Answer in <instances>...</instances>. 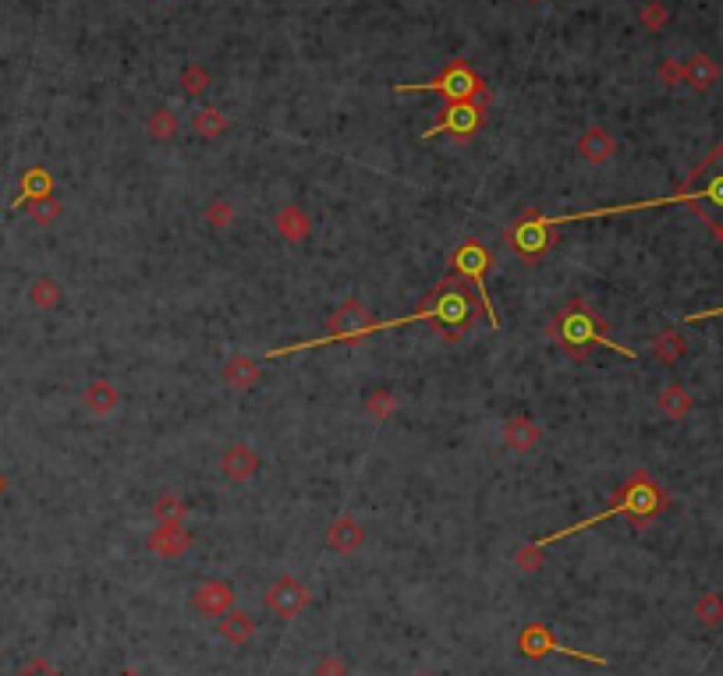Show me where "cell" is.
<instances>
[{"label": "cell", "mask_w": 723, "mask_h": 676, "mask_svg": "<svg viewBox=\"0 0 723 676\" xmlns=\"http://www.w3.org/2000/svg\"><path fill=\"white\" fill-rule=\"evenodd\" d=\"M82 404L93 411V415H110V411H117V404H121V393L117 387H110V383H93V387L86 389V397H82Z\"/></svg>", "instance_id": "19"}, {"label": "cell", "mask_w": 723, "mask_h": 676, "mask_svg": "<svg viewBox=\"0 0 723 676\" xmlns=\"http://www.w3.org/2000/svg\"><path fill=\"white\" fill-rule=\"evenodd\" d=\"M149 135H153L157 142H170V138L178 135V117H174V110L160 106V110L153 114V121H149Z\"/></svg>", "instance_id": "28"}, {"label": "cell", "mask_w": 723, "mask_h": 676, "mask_svg": "<svg viewBox=\"0 0 723 676\" xmlns=\"http://www.w3.org/2000/svg\"><path fill=\"white\" fill-rule=\"evenodd\" d=\"M29 217H33L36 224L50 227L57 217H61V202L54 198V195H43V198H33L29 202Z\"/></svg>", "instance_id": "27"}, {"label": "cell", "mask_w": 723, "mask_h": 676, "mask_svg": "<svg viewBox=\"0 0 723 676\" xmlns=\"http://www.w3.org/2000/svg\"><path fill=\"white\" fill-rule=\"evenodd\" d=\"M539 439V425L532 419H511L507 421V429H504V443L511 447V450H532V443Z\"/></svg>", "instance_id": "20"}, {"label": "cell", "mask_w": 723, "mask_h": 676, "mask_svg": "<svg viewBox=\"0 0 723 676\" xmlns=\"http://www.w3.org/2000/svg\"><path fill=\"white\" fill-rule=\"evenodd\" d=\"M483 121H486V103H475V99H461V103H447L443 110H440V121L433 125L429 131H423V138H436V135H443V131H451V135H472V131L483 128Z\"/></svg>", "instance_id": "7"}, {"label": "cell", "mask_w": 723, "mask_h": 676, "mask_svg": "<svg viewBox=\"0 0 723 676\" xmlns=\"http://www.w3.org/2000/svg\"><path fill=\"white\" fill-rule=\"evenodd\" d=\"M554 337H557L560 344H564L575 358L586 355L592 344L610 348V351H617V355H625V358H635L631 348H621L617 340H610V337H606V326L596 319V316H592V308L589 305H582V301H571V305L560 312L557 322H554Z\"/></svg>", "instance_id": "4"}, {"label": "cell", "mask_w": 723, "mask_h": 676, "mask_svg": "<svg viewBox=\"0 0 723 676\" xmlns=\"http://www.w3.org/2000/svg\"><path fill=\"white\" fill-rule=\"evenodd\" d=\"M653 351L663 365H674L677 358L688 351V340L681 337V333H674V329H667V333H659L657 340H653Z\"/></svg>", "instance_id": "24"}, {"label": "cell", "mask_w": 723, "mask_h": 676, "mask_svg": "<svg viewBox=\"0 0 723 676\" xmlns=\"http://www.w3.org/2000/svg\"><path fill=\"white\" fill-rule=\"evenodd\" d=\"M638 18H642V25H646L649 33H663V29H667V22H670V11H667V4L649 0V4L638 11Z\"/></svg>", "instance_id": "29"}, {"label": "cell", "mask_w": 723, "mask_h": 676, "mask_svg": "<svg viewBox=\"0 0 723 676\" xmlns=\"http://www.w3.org/2000/svg\"><path fill=\"white\" fill-rule=\"evenodd\" d=\"M468 319H472V301L464 298V284L461 277H443L440 288L429 294L426 301L408 316V319H394L383 322V326H372V333L387 329V326H404V322H433L447 340H458L461 333L468 329Z\"/></svg>", "instance_id": "2"}, {"label": "cell", "mask_w": 723, "mask_h": 676, "mask_svg": "<svg viewBox=\"0 0 723 676\" xmlns=\"http://www.w3.org/2000/svg\"><path fill=\"white\" fill-rule=\"evenodd\" d=\"M578 153H582V160L589 163H606L614 153H617V142H614V135L603 128H589L582 138H578Z\"/></svg>", "instance_id": "16"}, {"label": "cell", "mask_w": 723, "mask_h": 676, "mask_svg": "<svg viewBox=\"0 0 723 676\" xmlns=\"http://www.w3.org/2000/svg\"><path fill=\"white\" fill-rule=\"evenodd\" d=\"M415 676H433V673H415Z\"/></svg>", "instance_id": "42"}, {"label": "cell", "mask_w": 723, "mask_h": 676, "mask_svg": "<svg viewBox=\"0 0 723 676\" xmlns=\"http://www.w3.org/2000/svg\"><path fill=\"white\" fill-rule=\"evenodd\" d=\"M234 588L228 580H202L196 591H192V610L199 616H209V620H220L224 612L234 610Z\"/></svg>", "instance_id": "10"}, {"label": "cell", "mask_w": 723, "mask_h": 676, "mask_svg": "<svg viewBox=\"0 0 723 676\" xmlns=\"http://www.w3.org/2000/svg\"><path fill=\"white\" fill-rule=\"evenodd\" d=\"M43 195H54V181H50V174L43 170V166H33V170H25V177H22V198L18 202H33V198H43Z\"/></svg>", "instance_id": "23"}, {"label": "cell", "mask_w": 723, "mask_h": 676, "mask_svg": "<svg viewBox=\"0 0 723 676\" xmlns=\"http://www.w3.org/2000/svg\"><path fill=\"white\" fill-rule=\"evenodd\" d=\"M717 237H720V241H723V230H717Z\"/></svg>", "instance_id": "39"}, {"label": "cell", "mask_w": 723, "mask_h": 676, "mask_svg": "<svg viewBox=\"0 0 723 676\" xmlns=\"http://www.w3.org/2000/svg\"><path fill=\"white\" fill-rule=\"evenodd\" d=\"M695 616L706 623V627H717L723 620V602L717 599V595H702V602L695 606Z\"/></svg>", "instance_id": "31"}, {"label": "cell", "mask_w": 723, "mask_h": 676, "mask_svg": "<svg viewBox=\"0 0 723 676\" xmlns=\"http://www.w3.org/2000/svg\"><path fill=\"white\" fill-rule=\"evenodd\" d=\"M157 517H160V524H178L185 517V503L178 496H164V499H157Z\"/></svg>", "instance_id": "32"}, {"label": "cell", "mask_w": 723, "mask_h": 676, "mask_svg": "<svg viewBox=\"0 0 723 676\" xmlns=\"http://www.w3.org/2000/svg\"><path fill=\"white\" fill-rule=\"evenodd\" d=\"M362 539H365V531H362L359 520H351V517H337L333 524L327 528V546L333 552H355L362 546Z\"/></svg>", "instance_id": "15"}, {"label": "cell", "mask_w": 723, "mask_h": 676, "mask_svg": "<svg viewBox=\"0 0 723 676\" xmlns=\"http://www.w3.org/2000/svg\"><path fill=\"white\" fill-rule=\"evenodd\" d=\"M0 492H4V479H0Z\"/></svg>", "instance_id": "41"}, {"label": "cell", "mask_w": 723, "mask_h": 676, "mask_svg": "<svg viewBox=\"0 0 723 676\" xmlns=\"http://www.w3.org/2000/svg\"><path fill=\"white\" fill-rule=\"evenodd\" d=\"M685 82H688L695 93H709L720 82V65L709 54H691L688 61H685Z\"/></svg>", "instance_id": "14"}, {"label": "cell", "mask_w": 723, "mask_h": 676, "mask_svg": "<svg viewBox=\"0 0 723 676\" xmlns=\"http://www.w3.org/2000/svg\"><path fill=\"white\" fill-rule=\"evenodd\" d=\"M29 301H33L36 308H43V312H50V308H57L61 305V288H57V280H50V277H39L29 290Z\"/></svg>", "instance_id": "25"}, {"label": "cell", "mask_w": 723, "mask_h": 676, "mask_svg": "<svg viewBox=\"0 0 723 676\" xmlns=\"http://www.w3.org/2000/svg\"><path fill=\"white\" fill-rule=\"evenodd\" d=\"M365 408H369V415H376V419H387V415L394 411V397H391L387 389H376V393L365 400Z\"/></svg>", "instance_id": "33"}, {"label": "cell", "mask_w": 723, "mask_h": 676, "mask_svg": "<svg viewBox=\"0 0 723 676\" xmlns=\"http://www.w3.org/2000/svg\"><path fill=\"white\" fill-rule=\"evenodd\" d=\"M224 379L234 389H249L260 383V368H256L252 358H230L228 365H224Z\"/></svg>", "instance_id": "21"}, {"label": "cell", "mask_w": 723, "mask_h": 676, "mask_svg": "<svg viewBox=\"0 0 723 676\" xmlns=\"http://www.w3.org/2000/svg\"><path fill=\"white\" fill-rule=\"evenodd\" d=\"M657 404H659V411H663L667 419H674V421L688 419V411H691V397H688V389L681 387V383H670V387L659 389Z\"/></svg>", "instance_id": "18"}, {"label": "cell", "mask_w": 723, "mask_h": 676, "mask_svg": "<svg viewBox=\"0 0 723 676\" xmlns=\"http://www.w3.org/2000/svg\"><path fill=\"white\" fill-rule=\"evenodd\" d=\"M518 648L532 655V659H543V655H550V651H557V655H571V659H582V662H596V666H606V659H596L589 651H571V648H564L550 638V631L543 627V623H532L522 631V638H518Z\"/></svg>", "instance_id": "9"}, {"label": "cell", "mask_w": 723, "mask_h": 676, "mask_svg": "<svg viewBox=\"0 0 723 676\" xmlns=\"http://www.w3.org/2000/svg\"><path fill=\"white\" fill-rule=\"evenodd\" d=\"M15 676H61V673H57V670H54L50 662H43V659H33V662H29L25 670H18Z\"/></svg>", "instance_id": "37"}, {"label": "cell", "mask_w": 723, "mask_h": 676, "mask_svg": "<svg viewBox=\"0 0 723 676\" xmlns=\"http://www.w3.org/2000/svg\"><path fill=\"white\" fill-rule=\"evenodd\" d=\"M528 4H543V0H528Z\"/></svg>", "instance_id": "40"}, {"label": "cell", "mask_w": 723, "mask_h": 676, "mask_svg": "<svg viewBox=\"0 0 723 676\" xmlns=\"http://www.w3.org/2000/svg\"><path fill=\"white\" fill-rule=\"evenodd\" d=\"M196 135H202V138H217L220 131L228 128V117L220 114V110H213V106H206V110H199L196 114Z\"/></svg>", "instance_id": "26"}, {"label": "cell", "mask_w": 723, "mask_h": 676, "mask_svg": "<svg viewBox=\"0 0 723 676\" xmlns=\"http://www.w3.org/2000/svg\"><path fill=\"white\" fill-rule=\"evenodd\" d=\"M490 262H494V256H490L483 245H475V241L461 245L458 252H454V277H464L472 288L479 290V305H483V312H490V322L496 326L494 305H490V294H486V284H483V280H486Z\"/></svg>", "instance_id": "6"}, {"label": "cell", "mask_w": 723, "mask_h": 676, "mask_svg": "<svg viewBox=\"0 0 723 676\" xmlns=\"http://www.w3.org/2000/svg\"><path fill=\"white\" fill-rule=\"evenodd\" d=\"M667 202H688L691 209L713 227V234L723 230V142L691 170L688 185Z\"/></svg>", "instance_id": "3"}, {"label": "cell", "mask_w": 723, "mask_h": 676, "mask_svg": "<svg viewBox=\"0 0 723 676\" xmlns=\"http://www.w3.org/2000/svg\"><path fill=\"white\" fill-rule=\"evenodd\" d=\"M217 631H220V638L230 644H249L256 638V620L249 616V612L241 610H230L220 616V623H217Z\"/></svg>", "instance_id": "17"}, {"label": "cell", "mask_w": 723, "mask_h": 676, "mask_svg": "<svg viewBox=\"0 0 723 676\" xmlns=\"http://www.w3.org/2000/svg\"><path fill=\"white\" fill-rule=\"evenodd\" d=\"M121 676H142V673H135V670H125V673H121Z\"/></svg>", "instance_id": "38"}, {"label": "cell", "mask_w": 723, "mask_h": 676, "mask_svg": "<svg viewBox=\"0 0 723 676\" xmlns=\"http://www.w3.org/2000/svg\"><path fill=\"white\" fill-rule=\"evenodd\" d=\"M188 546H192V535H188L181 524H160V528L149 535V549H153L157 556H164V560L181 556Z\"/></svg>", "instance_id": "13"}, {"label": "cell", "mask_w": 723, "mask_h": 676, "mask_svg": "<svg viewBox=\"0 0 723 676\" xmlns=\"http://www.w3.org/2000/svg\"><path fill=\"white\" fill-rule=\"evenodd\" d=\"M316 676H344V662H341L337 655H327V659H320Z\"/></svg>", "instance_id": "36"}, {"label": "cell", "mask_w": 723, "mask_h": 676, "mask_svg": "<svg viewBox=\"0 0 723 676\" xmlns=\"http://www.w3.org/2000/svg\"><path fill=\"white\" fill-rule=\"evenodd\" d=\"M511 245L522 252L525 258H539L550 248V224L546 217H535L532 224H518L511 234Z\"/></svg>", "instance_id": "11"}, {"label": "cell", "mask_w": 723, "mask_h": 676, "mask_svg": "<svg viewBox=\"0 0 723 676\" xmlns=\"http://www.w3.org/2000/svg\"><path fill=\"white\" fill-rule=\"evenodd\" d=\"M659 82L663 86H681L685 82V65L681 61H663L659 65Z\"/></svg>", "instance_id": "34"}, {"label": "cell", "mask_w": 723, "mask_h": 676, "mask_svg": "<svg viewBox=\"0 0 723 676\" xmlns=\"http://www.w3.org/2000/svg\"><path fill=\"white\" fill-rule=\"evenodd\" d=\"M206 220H209V227H228L230 224V206L228 202H213V206L206 209Z\"/></svg>", "instance_id": "35"}, {"label": "cell", "mask_w": 723, "mask_h": 676, "mask_svg": "<svg viewBox=\"0 0 723 676\" xmlns=\"http://www.w3.org/2000/svg\"><path fill=\"white\" fill-rule=\"evenodd\" d=\"M397 93H401V96H404V93H436V96H443L447 103H461V99H475V96L486 99V86H483V78L458 57V61H451V65L443 67L436 78L419 82V86H397Z\"/></svg>", "instance_id": "5"}, {"label": "cell", "mask_w": 723, "mask_h": 676, "mask_svg": "<svg viewBox=\"0 0 723 676\" xmlns=\"http://www.w3.org/2000/svg\"><path fill=\"white\" fill-rule=\"evenodd\" d=\"M256 468H260V453L252 450V447H245V443L230 447V450L220 457V471L228 475L230 482H249V479L256 475Z\"/></svg>", "instance_id": "12"}, {"label": "cell", "mask_w": 723, "mask_h": 676, "mask_svg": "<svg viewBox=\"0 0 723 676\" xmlns=\"http://www.w3.org/2000/svg\"><path fill=\"white\" fill-rule=\"evenodd\" d=\"M277 230L288 237V241H301L305 234H309V220H305V213L298 209V206H284L280 213H277Z\"/></svg>", "instance_id": "22"}, {"label": "cell", "mask_w": 723, "mask_h": 676, "mask_svg": "<svg viewBox=\"0 0 723 676\" xmlns=\"http://www.w3.org/2000/svg\"><path fill=\"white\" fill-rule=\"evenodd\" d=\"M670 507V499H667V492L659 489L649 475H635L631 482H625V489L614 496V507L610 510H603V514H596V517H589V520H578V524H571V528H564V531H557V535H550V539H539L535 546L543 549V546H550V542H557V539H567V535H575V531H582V528H589V524H599V520H606V517H614V514H621V517H627L631 524H649L653 517L657 514H663Z\"/></svg>", "instance_id": "1"}, {"label": "cell", "mask_w": 723, "mask_h": 676, "mask_svg": "<svg viewBox=\"0 0 723 676\" xmlns=\"http://www.w3.org/2000/svg\"><path fill=\"white\" fill-rule=\"evenodd\" d=\"M263 602H266V610L270 612H277V616L291 620V616H298V612L309 606V588H305V584H298L295 578H280L266 588Z\"/></svg>", "instance_id": "8"}, {"label": "cell", "mask_w": 723, "mask_h": 676, "mask_svg": "<svg viewBox=\"0 0 723 676\" xmlns=\"http://www.w3.org/2000/svg\"><path fill=\"white\" fill-rule=\"evenodd\" d=\"M181 86H185V93H188V96H202V93L209 89V75H206V67H202V65L185 67V75H181Z\"/></svg>", "instance_id": "30"}]
</instances>
